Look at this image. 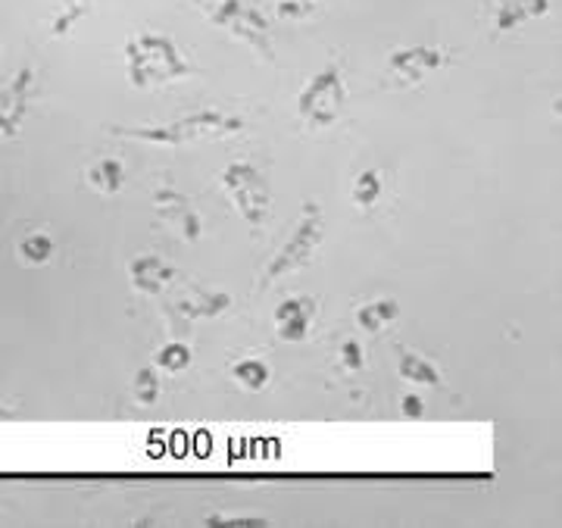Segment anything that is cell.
<instances>
[{
	"label": "cell",
	"mask_w": 562,
	"mask_h": 528,
	"mask_svg": "<svg viewBox=\"0 0 562 528\" xmlns=\"http://www.w3.org/2000/svg\"><path fill=\"white\" fill-rule=\"evenodd\" d=\"M403 316L401 304L394 297H379V301H369V304L357 306V325L369 335H379L387 325H394Z\"/></svg>",
	"instance_id": "obj_13"
},
{
	"label": "cell",
	"mask_w": 562,
	"mask_h": 528,
	"mask_svg": "<svg viewBox=\"0 0 562 528\" xmlns=\"http://www.w3.org/2000/svg\"><path fill=\"white\" fill-rule=\"evenodd\" d=\"M85 182L91 184V191H98L103 198H113V194H120L122 184H125V169H122L120 160L103 157V160H98L94 166H88Z\"/></svg>",
	"instance_id": "obj_15"
},
{
	"label": "cell",
	"mask_w": 562,
	"mask_h": 528,
	"mask_svg": "<svg viewBox=\"0 0 562 528\" xmlns=\"http://www.w3.org/2000/svg\"><path fill=\"white\" fill-rule=\"evenodd\" d=\"M550 10V0H494V22L501 32L519 29L522 22L538 20Z\"/></svg>",
	"instance_id": "obj_12"
},
{
	"label": "cell",
	"mask_w": 562,
	"mask_h": 528,
	"mask_svg": "<svg viewBox=\"0 0 562 528\" xmlns=\"http://www.w3.org/2000/svg\"><path fill=\"white\" fill-rule=\"evenodd\" d=\"M154 206L160 210L162 220L172 225L184 241H198V238H201V232H203L201 216L191 210V203H188L184 194H176V191L162 188V191L154 194Z\"/></svg>",
	"instance_id": "obj_10"
},
{
	"label": "cell",
	"mask_w": 562,
	"mask_h": 528,
	"mask_svg": "<svg viewBox=\"0 0 562 528\" xmlns=\"http://www.w3.org/2000/svg\"><path fill=\"white\" fill-rule=\"evenodd\" d=\"M125 72L135 88L147 91L184 79L188 63L166 35H138L125 44Z\"/></svg>",
	"instance_id": "obj_2"
},
{
	"label": "cell",
	"mask_w": 562,
	"mask_h": 528,
	"mask_svg": "<svg viewBox=\"0 0 562 528\" xmlns=\"http://www.w3.org/2000/svg\"><path fill=\"white\" fill-rule=\"evenodd\" d=\"M54 250H57V244L50 235H44V232H32V235H25L16 247V254H20V260L25 266H44L50 257H54Z\"/></svg>",
	"instance_id": "obj_19"
},
{
	"label": "cell",
	"mask_w": 562,
	"mask_h": 528,
	"mask_svg": "<svg viewBox=\"0 0 562 528\" xmlns=\"http://www.w3.org/2000/svg\"><path fill=\"white\" fill-rule=\"evenodd\" d=\"M322 238H325V225H322L319 203H306L297 228L291 232L288 241L281 244V250L272 257V263L266 266V272H262V288H269L272 282L291 276V272L306 269V263L316 257Z\"/></svg>",
	"instance_id": "obj_3"
},
{
	"label": "cell",
	"mask_w": 562,
	"mask_h": 528,
	"mask_svg": "<svg viewBox=\"0 0 562 528\" xmlns=\"http://www.w3.org/2000/svg\"><path fill=\"white\" fill-rule=\"evenodd\" d=\"M338 363H341L344 372H360L362 366H366V357H362V347L350 338V341H344L341 345V357H338Z\"/></svg>",
	"instance_id": "obj_22"
},
{
	"label": "cell",
	"mask_w": 562,
	"mask_h": 528,
	"mask_svg": "<svg viewBox=\"0 0 562 528\" xmlns=\"http://www.w3.org/2000/svg\"><path fill=\"white\" fill-rule=\"evenodd\" d=\"M222 188L232 198L235 210L241 213V220L254 228H260L269 216L272 206V194H269V182L254 162H232L222 172Z\"/></svg>",
	"instance_id": "obj_4"
},
{
	"label": "cell",
	"mask_w": 562,
	"mask_h": 528,
	"mask_svg": "<svg viewBox=\"0 0 562 528\" xmlns=\"http://www.w3.org/2000/svg\"><path fill=\"white\" fill-rule=\"evenodd\" d=\"M397 372H401L406 382H413V385H441V372H438V366L431 363V360H425L422 353H413V350H406L401 353V360H397Z\"/></svg>",
	"instance_id": "obj_16"
},
{
	"label": "cell",
	"mask_w": 562,
	"mask_h": 528,
	"mask_svg": "<svg viewBox=\"0 0 562 528\" xmlns=\"http://www.w3.org/2000/svg\"><path fill=\"white\" fill-rule=\"evenodd\" d=\"M232 306V297L228 294H222V291H194L191 297H184L179 304L181 316H188V319H216L222 316L225 310Z\"/></svg>",
	"instance_id": "obj_14"
},
{
	"label": "cell",
	"mask_w": 562,
	"mask_h": 528,
	"mask_svg": "<svg viewBox=\"0 0 562 528\" xmlns=\"http://www.w3.org/2000/svg\"><path fill=\"white\" fill-rule=\"evenodd\" d=\"M132 397L140 406H150L160 397V375H157V369L144 366V369L135 372V379H132Z\"/></svg>",
	"instance_id": "obj_21"
},
{
	"label": "cell",
	"mask_w": 562,
	"mask_h": 528,
	"mask_svg": "<svg viewBox=\"0 0 562 528\" xmlns=\"http://www.w3.org/2000/svg\"><path fill=\"white\" fill-rule=\"evenodd\" d=\"M176 269L166 263L162 257H157V254H138L132 263H128V282H132V288L138 291V294H144V297H157V294H162L169 284L176 282Z\"/></svg>",
	"instance_id": "obj_9"
},
{
	"label": "cell",
	"mask_w": 562,
	"mask_h": 528,
	"mask_svg": "<svg viewBox=\"0 0 562 528\" xmlns=\"http://www.w3.org/2000/svg\"><path fill=\"white\" fill-rule=\"evenodd\" d=\"M313 3H319V0H279V13L284 20H301L313 10Z\"/></svg>",
	"instance_id": "obj_24"
},
{
	"label": "cell",
	"mask_w": 562,
	"mask_h": 528,
	"mask_svg": "<svg viewBox=\"0 0 562 528\" xmlns=\"http://www.w3.org/2000/svg\"><path fill=\"white\" fill-rule=\"evenodd\" d=\"M401 413L406 419H422L425 416V401H422L419 394H406L401 401Z\"/></svg>",
	"instance_id": "obj_25"
},
{
	"label": "cell",
	"mask_w": 562,
	"mask_h": 528,
	"mask_svg": "<svg viewBox=\"0 0 562 528\" xmlns=\"http://www.w3.org/2000/svg\"><path fill=\"white\" fill-rule=\"evenodd\" d=\"M191 347L181 345V341H169L166 347L157 350V360H154V369L157 372H166V375H179L184 372L188 366H191Z\"/></svg>",
	"instance_id": "obj_20"
},
{
	"label": "cell",
	"mask_w": 562,
	"mask_h": 528,
	"mask_svg": "<svg viewBox=\"0 0 562 528\" xmlns=\"http://www.w3.org/2000/svg\"><path fill=\"white\" fill-rule=\"evenodd\" d=\"M382 194H384L382 172H379V169H366V172L357 176V182H353L350 201L357 203L360 210H372L375 203L382 201Z\"/></svg>",
	"instance_id": "obj_17"
},
{
	"label": "cell",
	"mask_w": 562,
	"mask_h": 528,
	"mask_svg": "<svg viewBox=\"0 0 562 528\" xmlns=\"http://www.w3.org/2000/svg\"><path fill=\"white\" fill-rule=\"evenodd\" d=\"M241 128L244 120H238V116H228L222 110H201V113H191V116H181V120L157 122V125H132V128L113 125L110 135L157 144V147H184V144L210 142V138H228V135H238Z\"/></svg>",
	"instance_id": "obj_1"
},
{
	"label": "cell",
	"mask_w": 562,
	"mask_h": 528,
	"mask_svg": "<svg viewBox=\"0 0 562 528\" xmlns=\"http://www.w3.org/2000/svg\"><path fill=\"white\" fill-rule=\"evenodd\" d=\"M232 379L244 387V391H250V394H257L262 387L269 385V366L257 360V357H247V360H238V363L232 366Z\"/></svg>",
	"instance_id": "obj_18"
},
{
	"label": "cell",
	"mask_w": 562,
	"mask_h": 528,
	"mask_svg": "<svg viewBox=\"0 0 562 528\" xmlns=\"http://www.w3.org/2000/svg\"><path fill=\"white\" fill-rule=\"evenodd\" d=\"M313 304L306 297H288L276 306V335L288 345H301L310 335Z\"/></svg>",
	"instance_id": "obj_11"
},
{
	"label": "cell",
	"mask_w": 562,
	"mask_h": 528,
	"mask_svg": "<svg viewBox=\"0 0 562 528\" xmlns=\"http://www.w3.org/2000/svg\"><path fill=\"white\" fill-rule=\"evenodd\" d=\"M0 419H7V409H0Z\"/></svg>",
	"instance_id": "obj_26"
},
{
	"label": "cell",
	"mask_w": 562,
	"mask_h": 528,
	"mask_svg": "<svg viewBox=\"0 0 562 528\" xmlns=\"http://www.w3.org/2000/svg\"><path fill=\"white\" fill-rule=\"evenodd\" d=\"M210 20L228 29L235 38L254 44L257 50L269 54V25L262 20L257 10H250L244 0H220L213 10H210Z\"/></svg>",
	"instance_id": "obj_6"
},
{
	"label": "cell",
	"mask_w": 562,
	"mask_h": 528,
	"mask_svg": "<svg viewBox=\"0 0 562 528\" xmlns=\"http://www.w3.org/2000/svg\"><path fill=\"white\" fill-rule=\"evenodd\" d=\"M344 103H347V88H344L341 72L338 66H325L301 91L297 116L313 128H328L344 113Z\"/></svg>",
	"instance_id": "obj_5"
},
{
	"label": "cell",
	"mask_w": 562,
	"mask_h": 528,
	"mask_svg": "<svg viewBox=\"0 0 562 528\" xmlns=\"http://www.w3.org/2000/svg\"><path fill=\"white\" fill-rule=\"evenodd\" d=\"M32 85L35 72L20 69L16 79L0 88V138H16L22 132V122L32 110Z\"/></svg>",
	"instance_id": "obj_7"
},
{
	"label": "cell",
	"mask_w": 562,
	"mask_h": 528,
	"mask_svg": "<svg viewBox=\"0 0 562 528\" xmlns=\"http://www.w3.org/2000/svg\"><path fill=\"white\" fill-rule=\"evenodd\" d=\"M447 57L438 47H403V50H394L387 57V76L397 81V85H419L431 72H438Z\"/></svg>",
	"instance_id": "obj_8"
},
{
	"label": "cell",
	"mask_w": 562,
	"mask_h": 528,
	"mask_svg": "<svg viewBox=\"0 0 562 528\" xmlns=\"http://www.w3.org/2000/svg\"><path fill=\"white\" fill-rule=\"evenodd\" d=\"M206 526H220V528L266 526V519H262V516H220V513H213V516H206Z\"/></svg>",
	"instance_id": "obj_23"
}]
</instances>
